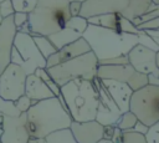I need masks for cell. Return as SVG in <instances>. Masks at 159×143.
Segmentation results:
<instances>
[{
	"instance_id": "cell-1",
	"label": "cell",
	"mask_w": 159,
	"mask_h": 143,
	"mask_svg": "<svg viewBox=\"0 0 159 143\" xmlns=\"http://www.w3.org/2000/svg\"><path fill=\"white\" fill-rule=\"evenodd\" d=\"M72 119L57 97L34 103L26 112V129L30 138L43 139L48 134L70 128Z\"/></svg>"
},
{
	"instance_id": "cell-2",
	"label": "cell",
	"mask_w": 159,
	"mask_h": 143,
	"mask_svg": "<svg viewBox=\"0 0 159 143\" xmlns=\"http://www.w3.org/2000/svg\"><path fill=\"white\" fill-rule=\"evenodd\" d=\"M82 37L88 44L89 50L98 60V63L113 57L127 56L128 52L138 45L137 34L117 32L89 24Z\"/></svg>"
},
{
	"instance_id": "cell-3",
	"label": "cell",
	"mask_w": 159,
	"mask_h": 143,
	"mask_svg": "<svg viewBox=\"0 0 159 143\" xmlns=\"http://www.w3.org/2000/svg\"><path fill=\"white\" fill-rule=\"evenodd\" d=\"M61 96L72 122L94 121L98 95L92 81L72 80L61 86Z\"/></svg>"
},
{
	"instance_id": "cell-4",
	"label": "cell",
	"mask_w": 159,
	"mask_h": 143,
	"mask_svg": "<svg viewBox=\"0 0 159 143\" xmlns=\"http://www.w3.org/2000/svg\"><path fill=\"white\" fill-rule=\"evenodd\" d=\"M68 0H37L29 12L27 26L31 36H50L62 30L70 20Z\"/></svg>"
},
{
	"instance_id": "cell-5",
	"label": "cell",
	"mask_w": 159,
	"mask_h": 143,
	"mask_svg": "<svg viewBox=\"0 0 159 143\" xmlns=\"http://www.w3.org/2000/svg\"><path fill=\"white\" fill-rule=\"evenodd\" d=\"M97 68L98 60L89 51L84 55L77 56L53 67L46 68V71L50 75V77L61 87L68 81L77 78L93 81V78H96L97 76Z\"/></svg>"
},
{
	"instance_id": "cell-6",
	"label": "cell",
	"mask_w": 159,
	"mask_h": 143,
	"mask_svg": "<svg viewBox=\"0 0 159 143\" xmlns=\"http://www.w3.org/2000/svg\"><path fill=\"white\" fill-rule=\"evenodd\" d=\"M10 63L20 66L26 75H32L37 68H46V60L36 47L32 36L20 31L14 39Z\"/></svg>"
},
{
	"instance_id": "cell-7",
	"label": "cell",
	"mask_w": 159,
	"mask_h": 143,
	"mask_svg": "<svg viewBox=\"0 0 159 143\" xmlns=\"http://www.w3.org/2000/svg\"><path fill=\"white\" fill-rule=\"evenodd\" d=\"M129 111L148 127L159 121V86L148 83L134 91L129 101Z\"/></svg>"
},
{
	"instance_id": "cell-8",
	"label": "cell",
	"mask_w": 159,
	"mask_h": 143,
	"mask_svg": "<svg viewBox=\"0 0 159 143\" xmlns=\"http://www.w3.org/2000/svg\"><path fill=\"white\" fill-rule=\"evenodd\" d=\"M97 78L113 80L127 83L132 91H137L149 83L148 76L137 72L129 63L127 65H98Z\"/></svg>"
},
{
	"instance_id": "cell-9",
	"label": "cell",
	"mask_w": 159,
	"mask_h": 143,
	"mask_svg": "<svg viewBox=\"0 0 159 143\" xmlns=\"http://www.w3.org/2000/svg\"><path fill=\"white\" fill-rule=\"evenodd\" d=\"M25 71L14 63H9L0 73V98L15 102L25 95Z\"/></svg>"
},
{
	"instance_id": "cell-10",
	"label": "cell",
	"mask_w": 159,
	"mask_h": 143,
	"mask_svg": "<svg viewBox=\"0 0 159 143\" xmlns=\"http://www.w3.org/2000/svg\"><path fill=\"white\" fill-rule=\"evenodd\" d=\"M92 82H93L97 95H98V106H97L94 121L98 122L99 124H102L103 127L116 126L119 117L122 116V112L119 111V108L117 107L114 101L111 98V96L103 87L101 80L96 77V78H93Z\"/></svg>"
},
{
	"instance_id": "cell-11",
	"label": "cell",
	"mask_w": 159,
	"mask_h": 143,
	"mask_svg": "<svg viewBox=\"0 0 159 143\" xmlns=\"http://www.w3.org/2000/svg\"><path fill=\"white\" fill-rule=\"evenodd\" d=\"M30 136L26 129V113L17 117L4 116L2 131L0 134L1 143H27Z\"/></svg>"
},
{
	"instance_id": "cell-12",
	"label": "cell",
	"mask_w": 159,
	"mask_h": 143,
	"mask_svg": "<svg viewBox=\"0 0 159 143\" xmlns=\"http://www.w3.org/2000/svg\"><path fill=\"white\" fill-rule=\"evenodd\" d=\"M129 0H84L82 2L80 16L88 19L92 16L116 14L125 9Z\"/></svg>"
},
{
	"instance_id": "cell-13",
	"label": "cell",
	"mask_w": 159,
	"mask_h": 143,
	"mask_svg": "<svg viewBox=\"0 0 159 143\" xmlns=\"http://www.w3.org/2000/svg\"><path fill=\"white\" fill-rule=\"evenodd\" d=\"M155 53L157 52H154L144 46L137 45L127 55L128 63L137 72L148 76L158 70L157 63H155Z\"/></svg>"
},
{
	"instance_id": "cell-14",
	"label": "cell",
	"mask_w": 159,
	"mask_h": 143,
	"mask_svg": "<svg viewBox=\"0 0 159 143\" xmlns=\"http://www.w3.org/2000/svg\"><path fill=\"white\" fill-rule=\"evenodd\" d=\"M70 131L77 143H98L103 139V126L96 121L72 122Z\"/></svg>"
},
{
	"instance_id": "cell-15",
	"label": "cell",
	"mask_w": 159,
	"mask_h": 143,
	"mask_svg": "<svg viewBox=\"0 0 159 143\" xmlns=\"http://www.w3.org/2000/svg\"><path fill=\"white\" fill-rule=\"evenodd\" d=\"M17 29L14 25L12 16L5 17L0 25V73L10 63V53Z\"/></svg>"
},
{
	"instance_id": "cell-16",
	"label": "cell",
	"mask_w": 159,
	"mask_h": 143,
	"mask_svg": "<svg viewBox=\"0 0 159 143\" xmlns=\"http://www.w3.org/2000/svg\"><path fill=\"white\" fill-rule=\"evenodd\" d=\"M89 46L88 44L84 41L83 37L76 40L72 44H68L66 46H63L62 48L57 50L53 55H51L50 57L46 58V68L53 67L56 65H60L62 62H66L68 60H72L77 56L84 55L87 52H89Z\"/></svg>"
},
{
	"instance_id": "cell-17",
	"label": "cell",
	"mask_w": 159,
	"mask_h": 143,
	"mask_svg": "<svg viewBox=\"0 0 159 143\" xmlns=\"http://www.w3.org/2000/svg\"><path fill=\"white\" fill-rule=\"evenodd\" d=\"M103 87L111 96V98L114 101L117 107L122 113L129 111V101L132 97V88L123 82L113 81V80H101Z\"/></svg>"
},
{
	"instance_id": "cell-18",
	"label": "cell",
	"mask_w": 159,
	"mask_h": 143,
	"mask_svg": "<svg viewBox=\"0 0 159 143\" xmlns=\"http://www.w3.org/2000/svg\"><path fill=\"white\" fill-rule=\"evenodd\" d=\"M25 96H27L32 101V103L55 97L53 93L50 91V88L46 86V83L34 73L26 76Z\"/></svg>"
},
{
	"instance_id": "cell-19",
	"label": "cell",
	"mask_w": 159,
	"mask_h": 143,
	"mask_svg": "<svg viewBox=\"0 0 159 143\" xmlns=\"http://www.w3.org/2000/svg\"><path fill=\"white\" fill-rule=\"evenodd\" d=\"M122 21H123V16H122L120 12L98 15V16H92V17L87 19V22L89 25L101 26V27L109 29V30H113V31H117V32H120Z\"/></svg>"
},
{
	"instance_id": "cell-20",
	"label": "cell",
	"mask_w": 159,
	"mask_h": 143,
	"mask_svg": "<svg viewBox=\"0 0 159 143\" xmlns=\"http://www.w3.org/2000/svg\"><path fill=\"white\" fill-rule=\"evenodd\" d=\"M152 0H129L125 9L122 11V16L129 21L144 15L152 9Z\"/></svg>"
},
{
	"instance_id": "cell-21",
	"label": "cell",
	"mask_w": 159,
	"mask_h": 143,
	"mask_svg": "<svg viewBox=\"0 0 159 143\" xmlns=\"http://www.w3.org/2000/svg\"><path fill=\"white\" fill-rule=\"evenodd\" d=\"M47 37H48V40L52 42V45L55 46V48H56V50H60V48H62L63 46H66V45H68V44H72V42H75L76 40L81 39V37H82V34L75 31V30L71 29V27L65 26V27H63L62 30H60L58 32L52 34V35H50V36H47Z\"/></svg>"
},
{
	"instance_id": "cell-22",
	"label": "cell",
	"mask_w": 159,
	"mask_h": 143,
	"mask_svg": "<svg viewBox=\"0 0 159 143\" xmlns=\"http://www.w3.org/2000/svg\"><path fill=\"white\" fill-rule=\"evenodd\" d=\"M43 143H77L70 128L53 132L43 138Z\"/></svg>"
},
{
	"instance_id": "cell-23",
	"label": "cell",
	"mask_w": 159,
	"mask_h": 143,
	"mask_svg": "<svg viewBox=\"0 0 159 143\" xmlns=\"http://www.w3.org/2000/svg\"><path fill=\"white\" fill-rule=\"evenodd\" d=\"M32 39H34V42H35L36 47L39 48L40 53L45 57V60H46L47 57H50L51 55H53V53L57 51V50L55 48V46L52 45V42L48 40L47 36L35 35V36H32Z\"/></svg>"
},
{
	"instance_id": "cell-24",
	"label": "cell",
	"mask_w": 159,
	"mask_h": 143,
	"mask_svg": "<svg viewBox=\"0 0 159 143\" xmlns=\"http://www.w3.org/2000/svg\"><path fill=\"white\" fill-rule=\"evenodd\" d=\"M137 122H138L137 117L130 111H128V112L122 113L118 122L116 123V127H118L122 132H127V131H132Z\"/></svg>"
},
{
	"instance_id": "cell-25",
	"label": "cell",
	"mask_w": 159,
	"mask_h": 143,
	"mask_svg": "<svg viewBox=\"0 0 159 143\" xmlns=\"http://www.w3.org/2000/svg\"><path fill=\"white\" fill-rule=\"evenodd\" d=\"M66 26L67 27H71L75 31H77V32H80V34L83 35V32L86 31V29L88 26V22H87V19H84L82 16H71L70 20L67 21Z\"/></svg>"
},
{
	"instance_id": "cell-26",
	"label": "cell",
	"mask_w": 159,
	"mask_h": 143,
	"mask_svg": "<svg viewBox=\"0 0 159 143\" xmlns=\"http://www.w3.org/2000/svg\"><path fill=\"white\" fill-rule=\"evenodd\" d=\"M37 0H11L15 12H31Z\"/></svg>"
},
{
	"instance_id": "cell-27",
	"label": "cell",
	"mask_w": 159,
	"mask_h": 143,
	"mask_svg": "<svg viewBox=\"0 0 159 143\" xmlns=\"http://www.w3.org/2000/svg\"><path fill=\"white\" fill-rule=\"evenodd\" d=\"M137 36H138V45L144 46V47H147V48H149V50H152L154 52H158L159 51V46L154 42V40L145 31H140L139 30L138 34H137Z\"/></svg>"
},
{
	"instance_id": "cell-28",
	"label": "cell",
	"mask_w": 159,
	"mask_h": 143,
	"mask_svg": "<svg viewBox=\"0 0 159 143\" xmlns=\"http://www.w3.org/2000/svg\"><path fill=\"white\" fill-rule=\"evenodd\" d=\"M0 113H2L4 116H11V117H17L21 114L15 107V102L5 101L1 98H0Z\"/></svg>"
},
{
	"instance_id": "cell-29",
	"label": "cell",
	"mask_w": 159,
	"mask_h": 143,
	"mask_svg": "<svg viewBox=\"0 0 159 143\" xmlns=\"http://www.w3.org/2000/svg\"><path fill=\"white\" fill-rule=\"evenodd\" d=\"M122 143H147L145 136L137 133L134 131L123 132V142Z\"/></svg>"
},
{
	"instance_id": "cell-30",
	"label": "cell",
	"mask_w": 159,
	"mask_h": 143,
	"mask_svg": "<svg viewBox=\"0 0 159 143\" xmlns=\"http://www.w3.org/2000/svg\"><path fill=\"white\" fill-rule=\"evenodd\" d=\"M34 103H32V101L27 97V96H21L20 98H17L16 101H15V107L17 108V111L20 112V113H26L27 111H29V108L32 106Z\"/></svg>"
},
{
	"instance_id": "cell-31",
	"label": "cell",
	"mask_w": 159,
	"mask_h": 143,
	"mask_svg": "<svg viewBox=\"0 0 159 143\" xmlns=\"http://www.w3.org/2000/svg\"><path fill=\"white\" fill-rule=\"evenodd\" d=\"M147 143H159V121L154 123L152 127H149L147 134H145Z\"/></svg>"
},
{
	"instance_id": "cell-32",
	"label": "cell",
	"mask_w": 159,
	"mask_h": 143,
	"mask_svg": "<svg viewBox=\"0 0 159 143\" xmlns=\"http://www.w3.org/2000/svg\"><path fill=\"white\" fill-rule=\"evenodd\" d=\"M14 14H15V10H14L11 0H4L0 2V15L2 16V19L12 16Z\"/></svg>"
},
{
	"instance_id": "cell-33",
	"label": "cell",
	"mask_w": 159,
	"mask_h": 143,
	"mask_svg": "<svg viewBox=\"0 0 159 143\" xmlns=\"http://www.w3.org/2000/svg\"><path fill=\"white\" fill-rule=\"evenodd\" d=\"M138 29V31H148V30H155V29H159V17H155V19H152L147 22H143L138 26H135Z\"/></svg>"
},
{
	"instance_id": "cell-34",
	"label": "cell",
	"mask_w": 159,
	"mask_h": 143,
	"mask_svg": "<svg viewBox=\"0 0 159 143\" xmlns=\"http://www.w3.org/2000/svg\"><path fill=\"white\" fill-rule=\"evenodd\" d=\"M27 19H29V15L26 12H15L12 15V21L16 29H20L21 26L27 24Z\"/></svg>"
},
{
	"instance_id": "cell-35",
	"label": "cell",
	"mask_w": 159,
	"mask_h": 143,
	"mask_svg": "<svg viewBox=\"0 0 159 143\" xmlns=\"http://www.w3.org/2000/svg\"><path fill=\"white\" fill-rule=\"evenodd\" d=\"M81 7H82V2L81 1H70V5H68L70 15L71 16H80Z\"/></svg>"
},
{
	"instance_id": "cell-36",
	"label": "cell",
	"mask_w": 159,
	"mask_h": 143,
	"mask_svg": "<svg viewBox=\"0 0 159 143\" xmlns=\"http://www.w3.org/2000/svg\"><path fill=\"white\" fill-rule=\"evenodd\" d=\"M111 142L112 143H122L123 142V132L116 126H114V129H113V134H112Z\"/></svg>"
},
{
	"instance_id": "cell-37",
	"label": "cell",
	"mask_w": 159,
	"mask_h": 143,
	"mask_svg": "<svg viewBox=\"0 0 159 143\" xmlns=\"http://www.w3.org/2000/svg\"><path fill=\"white\" fill-rule=\"evenodd\" d=\"M148 129H149V127L148 126H145L144 123H142V122H137L135 123V126L133 127V129L132 131H134V132H137V133H140V134H143V136H145L147 134V132H148Z\"/></svg>"
},
{
	"instance_id": "cell-38",
	"label": "cell",
	"mask_w": 159,
	"mask_h": 143,
	"mask_svg": "<svg viewBox=\"0 0 159 143\" xmlns=\"http://www.w3.org/2000/svg\"><path fill=\"white\" fill-rule=\"evenodd\" d=\"M113 129H114V126H106V127H103V139L111 141L112 134H113Z\"/></svg>"
},
{
	"instance_id": "cell-39",
	"label": "cell",
	"mask_w": 159,
	"mask_h": 143,
	"mask_svg": "<svg viewBox=\"0 0 159 143\" xmlns=\"http://www.w3.org/2000/svg\"><path fill=\"white\" fill-rule=\"evenodd\" d=\"M148 81H149V83H152V85L159 86V70H157L155 72L148 75Z\"/></svg>"
},
{
	"instance_id": "cell-40",
	"label": "cell",
	"mask_w": 159,
	"mask_h": 143,
	"mask_svg": "<svg viewBox=\"0 0 159 143\" xmlns=\"http://www.w3.org/2000/svg\"><path fill=\"white\" fill-rule=\"evenodd\" d=\"M153 40H154V42L159 46V29H155V30H148V31H145Z\"/></svg>"
},
{
	"instance_id": "cell-41",
	"label": "cell",
	"mask_w": 159,
	"mask_h": 143,
	"mask_svg": "<svg viewBox=\"0 0 159 143\" xmlns=\"http://www.w3.org/2000/svg\"><path fill=\"white\" fill-rule=\"evenodd\" d=\"M2 124H4V114L0 113V134H1V131H2Z\"/></svg>"
},
{
	"instance_id": "cell-42",
	"label": "cell",
	"mask_w": 159,
	"mask_h": 143,
	"mask_svg": "<svg viewBox=\"0 0 159 143\" xmlns=\"http://www.w3.org/2000/svg\"><path fill=\"white\" fill-rule=\"evenodd\" d=\"M155 63H157V68L159 70V51L155 53Z\"/></svg>"
},
{
	"instance_id": "cell-43",
	"label": "cell",
	"mask_w": 159,
	"mask_h": 143,
	"mask_svg": "<svg viewBox=\"0 0 159 143\" xmlns=\"http://www.w3.org/2000/svg\"><path fill=\"white\" fill-rule=\"evenodd\" d=\"M98 143H112L111 141H107V139H101Z\"/></svg>"
},
{
	"instance_id": "cell-44",
	"label": "cell",
	"mask_w": 159,
	"mask_h": 143,
	"mask_svg": "<svg viewBox=\"0 0 159 143\" xmlns=\"http://www.w3.org/2000/svg\"><path fill=\"white\" fill-rule=\"evenodd\" d=\"M152 4L153 5H159V0H152Z\"/></svg>"
},
{
	"instance_id": "cell-45",
	"label": "cell",
	"mask_w": 159,
	"mask_h": 143,
	"mask_svg": "<svg viewBox=\"0 0 159 143\" xmlns=\"http://www.w3.org/2000/svg\"><path fill=\"white\" fill-rule=\"evenodd\" d=\"M68 1H81V2H83L84 0H68Z\"/></svg>"
},
{
	"instance_id": "cell-46",
	"label": "cell",
	"mask_w": 159,
	"mask_h": 143,
	"mask_svg": "<svg viewBox=\"0 0 159 143\" xmlns=\"http://www.w3.org/2000/svg\"><path fill=\"white\" fill-rule=\"evenodd\" d=\"M2 20H4V19H2V16L0 15V25H1V22H2Z\"/></svg>"
},
{
	"instance_id": "cell-47",
	"label": "cell",
	"mask_w": 159,
	"mask_h": 143,
	"mask_svg": "<svg viewBox=\"0 0 159 143\" xmlns=\"http://www.w3.org/2000/svg\"><path fill=\"white\" fill-rule=\"evenodd\" d=\"M1 1H4V0H0V2H1Z\"/></svg>"
},
{
	"instance_id": "cell-48",
	"label": "cell",
	"mask_w": 159,
	"mask_h": 143,
	"mask_svg": "<svg viewBox=\"0 0 159 143\" xmlns=\"http://www.w3.org/2000/svg\"><path fill=\"white\" fill-rule=\"evenodd\" d=\"M0 143H1V142H0Z\"/></svg>"
}]
</instances>
